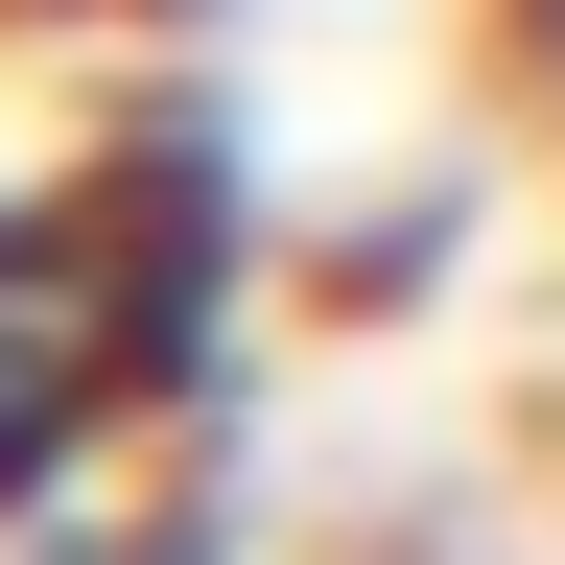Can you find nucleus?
Returning <instances> with one entry per match:
<instances>
[{
	"instance_id": "f257e3e1",
	"label": "nucleus",
	"mask_w": 565,
	"mask_h": 565,
	"mask_svg": "<svg viewBox=\"0 0 565 565\" xmlns=\"http://www.w3.org/2000/svg\"><path fill=\"white\" fill-rule=\"evenodd\" d=\"M166 189H189V166H118V189L0 212V542H47L71 448L212 353V212L166 236Z\"/></svg>"
}]
</instances>
